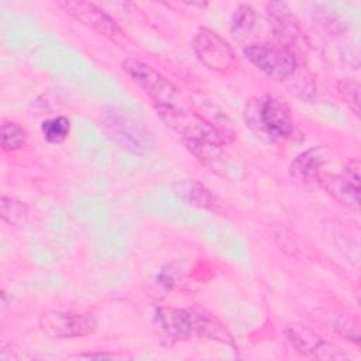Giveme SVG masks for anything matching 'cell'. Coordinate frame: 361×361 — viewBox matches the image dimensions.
Segmentation results:
<instances>
[{"label":"cell","mask_w":361,"mask_h":361,"mask_svg":"<svg viewBox=\"0 0 361 361\" xmlns=\"http://www.w3.org/2000/svg\"><path fill=\"white\" fill-rule=\"evenodd\" d=\"M102 126L109 138L121 149L134 155H147L154 148L148 128L134 116L118 107H106L100 114Z\"/></svg>","instance_id":"3957f363"},{"label":"cell","mask_w":361,"mask_h":361,"mask_svg":"<svg viewBox=\"0 0 361 361\" xmlns=\"http://www.w3.org/2000/svg\"><path fill=\"white\" fill-rule=\"evenodd\" d=\"M255 11L248 4H240L231 18V34L235 39L248 37L255 25Z\"/></svg>","instance_id":"e0dca14e"},{"label":"cell","mask_w":361,"mask_h":361,"mask_svg":"<svg viewBox=\"0 0 361 361\" xmlns=\"http://www.w3.org/2000/svg\"><path fill=\"white\" fill-rule=\"evenodd\" d=\"M319 183L340 203L350 209H358L360 206V164L358 161H350L343 168L340 175L322 173Z\"/></svg>","instance_id":"8fae6325"},{"label":"cell","mask_w":361,"mask_h":361,"mask_svg":"<svg viewBox=\"0 0 361 361\" xmlns=\"http://www.w3.org/2000/svg\"><path fill=\"white\" fill-rule=\"evenodd\" d=\"M192 48L197 59L206 68L216 72L228 71L235 61V55L230 44L216 31L206 27L197 30L192 41Z\"/></svg>","instance_id":"ba28073f"},{"label":"cell","mask_w":361,"mask_h":361,"mask_svg":"<svg viewBox=\"0 0 361 361\" xmlns=\"http://www.w3.org/2000/svg\"><path fill=\"white\" fill-rule=\"evenodd\" d=\"M41 133L48 142L61 144L71 133V121L63 116L44 120L41 124Z\"/></svg>","instance_id":"ac0fdd59"},{"label":"cell","mask_w":361,"mask_h":361,"mask_svg":"<svg viewBox=\"0 0 361 361\" xmlns=\"http://www.w3.org/2000/svg\"><path fill=\"white\" fill-rule=\"evenodd\" d=\"M360 85L351 79H343L337 83V92L343 102L353 110L355 116L360 114Z\"/></svg>","instance_id":"d6986e66"},{"label":"cell","mask_w":361,"mask_h":361,"mask_svg":"<svg viewBox=\"0 0 361 361\" xmlns=\"http://www.w3.org/2000/svg\"><path fill=\"white\" fill-rule=\"evenodd\" d=\"M56 4L78 23L94 31L96 34L107 38L109 41L117 45H123L127 42L126 32L121 30V27L99 6L89 1L73 0L58 1Z\"/></svg>","instance_id":"5b68a950"},{"label":"cell","mask_w":361,"mask_h":361,"mask_svg":"<svg viewBox=\"0 0 361 361\" xmlns=\"http://www.w3.org/2000/svg\"><path fill=\"white\" fill-rule=\"evenodd\" d=\"M123 71L157 103L173 104L176 94L175 86L157 69L135 58H127L121 63Z\"/></svg>","instance_id":"9c48e42d"},{"label":"cell","mask_w":361,"mask_h":361,"mask_svg":"<svg viewBox=\"0 0 361 361\" xmlns=\"http://www.w3.org/2000/svg\"><path fill=\"white\" fill-rule=\"evenodd\" d=\"M157 116L161 121L182 137L183 141L209 142L227 145L231 141V135L214 126L203 116L178 107L175 104H157Z\"/></svg>","instance_id":"7a4b0ae2"},{"label":"cell","mask_w":361,"mask_h":361,"mask_svg":"<svg viewBox=\"0 0 361 361\" xmlns=\"http://www.w3.org/2000/svg\"><path fill=\"white\" fill-rule=\"evenodd\" d=\"M245 58L267 76L282 80L296 69L295 54L286 45L251 44L244 48Z\"/></svg>","instance_id":"8992f818"},{"label":"cell","mask_w":361,"mask_h":361,"mask_svg":"<svg viewBox=\"0 0 361 361\" xmlns=\"http://www.w3.org/2000/svg\"><path fill=\"white\" fill-rule=\"evenodd\" d=\"M27 141L25 130L11 120H4L0 127V145L6 152H11L24 147Z\"/></svg>","instance_id":"2e32d148"},{"label":"cell","mask_w":361,"mask_h":361,"mask_svg":"<svg viewBox=\"0 0 361 361\" xmlns=\"http://www.w3.org/2000/svg\"><path fill=\"white\" fill-rule=\"evenodd\" d=\"M286 340L289 345L302 355L317 357L322 351L323 344L326 343L319 334L302 324H292L285 330Z\"/></svg>","instance_id":"5bb4252c"},{"label":"cell","mask_w":361,"mask_h":361,"mask_svg":"<svg viewBox=\"0 0 361 361\" xmlns=\"http://www.w3.org/2000/svg\"><path fill=\"white\" fill-rule=\"evenodd\" d=\"M329 155L330 151L326 147H313L292 161L289 172L295 179L303 183L319 182L323 173L322 168L329 162Z\"/></svg>","instance_id":"4fadbf2b"},{"label":"cell","mask_w":361,"mask_h":361,"mask_svg":"<svg viewBox=\"0 0 361 361\" xmlns=\"http://www.w3.org/2000/svg\"><path fill=\"white\" fill-rule=\"evenodd\" d=\"M172 190L179 200H182L189 206L216 212V213L224 212V207L221 202L217 199V196L213 195L212 190L207 189L204 185H202L199 180L178 179L172 183Z\"/></svg>","instance_id":"7c38bea8"},{"label":"cell","mask_w":361,"mask_h":361,"mask_svg":"<svg viewBox=\"0 0 361 361\" xmlns=\"http://www.w3.org/2000/svg\"><path fill=\"white\" fill-rule=\"evenodd\" d=\"M28 207L16 197L1 195L0 216L1 219L14 227H23L28 220Z\"/></svg>","instance_id":"9a60e30c"},{"label":"cell","mask_w":361,"mask_h":361,"mask_svg":"<svg viewBox=\"0 0 361 361\" xmlns=\"http://www.w3.org/2000/svg\"><path fill=\"white\" fill-rule=\"evenodd\" d=\"M183 142H185V147L189 149V152L195 155L213 173L228 180H237L243 176L241 164L223 148L224 145L209 144V142H193V141H183Z\"/></svg>","instance_id":"30bf717a"},{"label":"cell","mask_w":361,"mask_h":361,"mask_svg":"<svg viewBox=\"0 0 361 361\" xmlns=\"http://www.w3.org/2000/svg\"><path fill=\"white\" fill-rule=\"evenodd\" d=\"M38 326L49 338H75L92 334L97 322L89 313L48 310L39 316Z\"/></svg>","instance_id":"52a82bcc"},{"label":"cell","mask_w":361,"mask_h":361,"mask_svg":"<svg viewBox=\"0 0 361 361\" xmlns=\"http://www.w3.org/2000/svg\"><path fill=\"white\" fill-rule=\"evenodd\" d=\"M158 319L164 330L175 338H188L192 336H197L227 341V338L230 337L223 324L210 314H206L204 312L162 309L159 310Z\"/></svg>","instance_id":"277c9868"},{"label":"cell","mask_w":361,"mask_h":361,"mask_svg":"<svg viewBox=\"0 0 361 361\" xmlns=\"http://www.w3.org/2000/svg\"><path fill=\"white\" fill-rule=\"evenodd\" d=\"M245 120L247 127L258 138L268 142L290 138L295 133L288 106L271 94L250 100L245 109Z\"/></svg>","instance_id":"6da1fadb"}]
</instances>
